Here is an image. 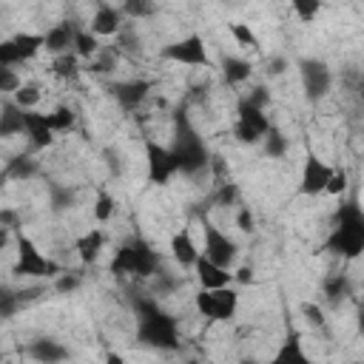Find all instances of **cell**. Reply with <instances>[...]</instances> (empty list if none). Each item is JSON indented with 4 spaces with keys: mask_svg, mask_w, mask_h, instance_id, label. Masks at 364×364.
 <instances>
[{
    "mask_svg": "<svg viewBox=\"0 0 364 364\" xmlns=\"http://www.w3.org/2000/svg\"><path fill=\"white\" fill-rule=\"evenodd\" d=\"M136 338L154 350H176L179 347V327L171 313H165L156 301L139 299L136 301Z\"/></svg>",
    "mask_w": 364,
    "mask_h": 364,
    "instance_id": "cell-1",
    "label": "cell"
},
{
    "mask_svg": "<svg viewBox=\"0 0 364 364\" xmlns=\"http://www.w3.org/2000/svg\"><path fill=\"white\" fill-rule=\"evenodd\" d=\"M327 250L344 259H355L364 253V210L358 208V202H347L338 208L333 230L327 236Z\"/></svg>",
    "mask_w": 364,
    "mask_h": 364,
    "instance_id": "cell-2",
    "label": "cell"
},
{
    "mask_svg": "<svg viewBox=\"0 0 364 364\" xmlns=\"http://www.w3.org/2000/svg\"><path fill=\"white\" fill-rule=\"evenodd\" d=\"M156 267H159L156 250L139 236L119 245V250L111 259V273H117V276H154Z\"/></svg>",
    "mask_w": 364,
    "mask_h": 364,
    "instance_id": "cell-3",
    "label": "cell"
},
{
    "mask_svg": "<svg viewBox=\"0 0 364 364\" xmlns=\"http://www.w3.org/2000/svg\"><path fill=\"white\" fill-rule=\"evenodd\" d=\"M173 156L179 162V171L182 173H196L208 165V148L205 142L199 139V134L179 117V131H176V139H173Z\"/></svg>",
    "mask_w": 364,
    "mask_h": 364,
    "instance_id": "cell-4",
    "label": "cell"
},
{
    "mask_svg": "<svg viewBox=\"0 0 364 364\" xmlns=\"http://www.w3.org/2000/svg\"><path fill=\"white\" fill-rule=\"evenodd\" d=\"M14 273L17 276H28V279H51L60 273V264L48 256H43L37 250V245L17 233V262H14Z\"/></svg>",
    "mask_w": 364,
    "mask_h": 364,
    "instance_id": "cell-5",
    "label": "cell"
},
{
    "mask_svg": "<svg viewBox=\"0 0 364 364\" xmlns=\"http://www.w3.org/2000/svg\"><path fill=\"white\" fill-rule=\"evenodd\" d=\"M236 307H239V293L230 287H222V290H202L199 287V293H196V310L210 321L233 318Z\"/></svg>",
    "mask_w": 364,
    "mask_h": 364,
    "instance_id": "cell-6",
    "label": "cell"
},
{
    "mask_svg": "<svg viewBox=\"0 0 364 364\" xmlns=\"http://www.w3.org/2000/svg\"><path fill=\"white\" fill-rule=\"evenodd\" d=\"M233 134H236L239 142L256 145V142H262L270 134V119H267V114L262 108H256L247 100H242L239 117H236V125H233Z\"/></svg>",
    "mask_w": 364,
    "mask_h": 364,
    "instance_id": "cell-7",
    "label": "cell"
},
{
    "mask_svg": "<svg viewBox=\"0 0 364 364\" xmlns=\"http://www.w3.org/2000/svg\"><path fill=\"white\" fill-rule=\"evenodd\" d=\"M162 60H171V63H179V65H210V57H208V46L199 34H188L171 46L162 48Z\"/></svg>",
    "mask_w": 364,
    "mask_h": 364,
    "instance_id": "cell-8",
    "label": "cell"
},
{
    "mask_svg": "<svg viewBox=\"0 0 364 364\" xmlns=\"http://www.w3.org/2000/svg\"><path fill=\"white\" fill-rule=\"evenodd\" d=\"M40 48H46V34H17L6 43H0V68H11L28 57H34Z\"/></svg>",
    "mask_w": 364,
    "mask_h": 364,
    "instance_id": "cell-9",
    "label": "cell"
},
{
    "mask_svg": "<svg viewBox=\"0 0 364 364\" xmlns=\"http://www.w3.org/2000/svg\"><path fill=\"white\" fill-rule=\"evenodd\" d=\"M145 159H148V179L154 185H165L173 173H179V162H176L173 151L154 139L145 142Z\"/></svg>",
    "mask_w": 364,
    "mask_h": 364,
    "instance_id": "cell-10",
    "label": "cell"
},
{
    "mask_svg": "<svg viewBox=\"0 0 364 364\" xmlns=\"http://www.w3.org/2000/svg\"><path fill=\"white\" fill-rule=\"evenodd\" d=\"M202 256L210 259L213 264L230 270V264L236 262V242L228 233H222L216 225L205 222V250H202Z\"/></svg>",
    "mask_w": 364,
    "mask_h": 364,
    "instance_id": "cell-11",
    "label": "cell"
},
{
    "mask_svg": "<svg viewBox=\"0 0 364 364\" xmlns=\"http://www.w3.org/2000/svg\"><path fill=\"white\" fill-rule=\"evenodd\" d=\"M330 176H333V168L324 159H318L316 154H307L304 156V168H301V193H307V196L327 193Z\"/></svg>",
    "mask_w": 364,
    "mask_h": 364,
    "instance_id": "cell-12",
    "label": "cell"
},
{
    "mask_svg": "<svg viewBox=\"0 0 364 364\" xmlns=\"http://www.w3.org/2000/svg\"><path fill=\"white\" fill-rule=\"evenodd\" d=\"M299 74H301V85H304V94L310 100H318L330 91V68L321 63V60H301L299 63Z\"/></svg>",
    "mask_w": 364,
    "mask_h": 364,
    "instance_id": "cell-13",
    "label": "cell"
},
{
    "mask_svg": "<svg viewBox=\"0 0 364 364\" xmlns=\"http://www.w3.org/2000/svg\"><path fill=\"white\" fill-rule=\"evenodd\" d=\"M199 256H202V250L196 247V242H193V236H191L188 228H182V230H176L171 236V259L179 267H196Z\"/></svg>",
    "mask_w": 364,
    "mask_h": 364,
    "instance_id": "cell-14",
    "label": "cell"
},
{
    "mask_svg": "<svg viewBox=\"0 0 364 364\" xmlns=\"http://www.w3.org/2000/svg\"><path fill=\"white\" fill-rule=\"evenodd\" d=\"M193 270H196V279H199V287L202 290H222V287H228L233 282V273L228 267H219V264H213L205 256H199V262H196Z\"/></svg>",
    "mask_w": 364,
    "mask_h": 364,
    "instance_id": "cell-15",
    "label": "cell"
},
{
    "mask_svg": "<svg viewBox=\"0 0 364 364\" xmlns=\"http://www.w3.org/2000/svg\"><path fill=\"white\" fill-rule=\"evenodd\" d=\"M119 26H122V9L108 6V3H100L97 11H94V17H91V34L111 37V34L119 31Z\"/></svg>",
    "mask_w": 364,
    "mask_h": 364,
    "instance_id": "cell-16",
    "label": "cell"
},
{
    "mask_svg": "<svg viewBox=\"0 0 364 364\" xmlns=\"http://www.w3.org/2000/svg\"><path fill=\"white\" fill-rule=\"evenodd\" d=\"M114 100L125 108V111H134L151 91V82L148 80H128V82H114Z\"/></svg>",
    "mask_w": 364,
    "mask_h": 364,
    "instance_id": "cell-17",
    "label": "cell"
},
{
    "mask_svg": "<svg viewBox=\"0 0 364 364\" xmlns=\"http://www.w3.org/2000/svg\"><path fill=\"white\" fill-rule=\"evenodd\" d=\"M26 136H28L31 148H48L54 142V131L48 125V117L37 114V111H26Z\"/></svg>",
    "mask_w": 364,
    "mask_h": 364,
    "instance_id": "cell-18",
    "label": "cell"
},
{
    "mask_svg": "<svg viewBox=\"0 0 364 364\" xmlns=\"http://www.w3.org/2000/svg\"><path fill=\"white\" fill-rule=\"evenodd\" d=\"M267 364H313V361H310V355L304 353L301 338H299V336H287V338L279 344V350L273 353V358H270Z\"/></svg>",
    "mask_w": 364,
    "mask_h": 364,
    "instance_id": "cell-19",
    "label": "cell"
},
{
    "mask_svg": "<svg viewBox=\"0 0 364 364\" xmlns=\"http://www.w3.org/2000/svg\"><path fill=\"white\" fill-rule=\"evenodd\" d=\"M74 37H77V28L71 23H57V26H51L46 31V48L51 54H60L63 57V51L74 48Z\"/></svg>",
    "mask_w": 364,
    "mask_h": 364,
    "instance_id": "cell-20",
    "label": "cell"
},
{
    "mask_svg": "<svg viewBox=\"0 0 364 364\" xmlns=\"http://www.w3.org/2000/svg\"><path fill=\"white\" fill-rule=\"evenodd\" d=\"M28 353H31L37 361H43V364H60V361L68 355V350H65L60 341H51V338L34 341V344L28 347Z\"/></svg>",
    "mask_w": 364,
    "mask_h": 364,
    "instance_id": "cell-21",
    "label": "cell"
},
{
    "mask_svg": "<svg viewBox=\"0 0 364 364\" xmlns=\"http://www.w3.org/2000/svg\"><path fill=\"white\" fill-rule=\"evenodd\" d=\"M26 131V111L17 108L14 102H3V114H0V134L11 136V134H23Z\"/></svg>",
    "mask_w": 364,
    "mask_h": 364,
    "instance_id": "cell-22",
    "label": "cell"
},
{
    "mask_svg": "<svg viewBox=\"0 0 364 364\" xmlns=\"http://www.w3.org/2000/svg\"><path fill=\"white\" fill-rule=\"evenodd\" d=\"M102 245H105V236H102V230H88V233H82L80 239H77V253H80V259L82 262H94L100 253H102Z\"/></svg>",
    "mask_w": 364,
    "mask_h": 364,
    "instance_id": "cell-23",
    "label": "cell"
},
{
    "mask_svg": "<svg viewBox=\"0 0 364 364\" xmlns=\"http://www.w3.org/2000/svg\"><path fill=\"white\" fill-rule=\"evenodd\" d=\"M250 71H253L250 63L242 60V57H225V60H222V74H225V80L233 82V85H236V82H245V80L250 77Z\"/></svg>",
    "mask_w": 364,
    "mask_h": 364,
    "instance_id": "cell-24",
    "label": "cell"
},
{
    "mask_svg": "<svg viewBox=\"0 0 364 364\" xmlns=\"http://www.w3.org/2000/svg\"><path fill=\"white\" fill-rule=\"evenodd\" d=\"M46 117H48V125H51L54 134H60V131H71V128H74V111L65 108V105L54 108V111L46 114Z\"/></svg>",
    "mask_w": 364,
    "mask_h": 364,
    "instance_id": "cell-25",
    "label": "cell"
},
{
    "mask_svg": "<svg viewBox=\"0 0 364 364\" xmlns=\"http://www.w3.org/2000/svg\"><path fill=\"white\" fill-rule=\"evenodd\" d=\"M97 48H100V46H97V34L77 28V37H74V54H77V57H94Z\"/></svg>",
    "mask_w": 364,
    "mask_h": 364,
    "instance_id": "cell-26",
    "label": "cell"
},
{
    "mask_svg": "<svg viewBox=\"0 0 364 364\" xmlns=\"http://www.w3.org/2000/svg\"><path fill=\"white\" fill-rule=\"evenodd\" d=\"M230 34H233V40H236L239 46H245V48H256V46H259V37H256V31H253L247 23H230Z\"/></svg>",
    "mask_w": 364,
    "mask_h": 364,
    "instance_id": "cell-27",
    "label": "cell"
},
{
    "mask_svg": "<svg viewBox=\"0 0 364 364\" xmlns=\"http://www.w3.org/2000/svg\"><path fill=\"white\" fill-rule=\"evenodd\" d=\"M114 196L108 193V191H100L97 193V202H94V219L97 222H108L111 216H114Z\"/></svg>",
    "mask_w": 364,
    "mask_h": 364,
    "instance_id": "cell-28",
    "label": "cell"
},
{
    "mask_svg": "<svg viewBox=\"0 0 364 364\" xmlns=\"http://www.w3.org/2000/svg\"><path fill=\"white\" fill-rule=\"evenodd\" d=\"M37 102H40V91L34 85H20V91L14 94V105L23 111H34Z\"/></svg>",
    "mask_w": 364,
    "mask_h": 364,
    "instance_id": "cell-29",
    "label": "cell"
},
{
    "mask_svg": "<svg viewBox=\"0 0 364 364\" xmlns=\"http://www.w3.org/2000/svg\"><path fill=\"white\" fill-rule=\"evenodd\" d=\"M34 171H37V165H34L28 156H17V159H11V165L6 168L9 176H20V179H28Z\"/></svg>",
    "mask_w": 364,
    "mask_h": 364,
    "instance_id": "cell-30",
    "label": "cell"
},
{
    "mask_svg": "<svg viewBox=\"0 0 364 364\" xmlns=\"http://www.w3.org/2000/svg\"><path fill=\"white\" fill-rule=\"evenodd\" d=\"M264 151H267L270 156H282V154L287 151V139H284L276 128H270V134L264 136Z\"/></svg>",
    "mask_w": 364,
    "mask_h": 364,
    "instance_id": "cell-31",
    "label": "cell"
},
{
    "mask_svg": "<svg viewBox=\"0 0 364 364\" xmlns=\"http://www.w3.org/2000/svg\"><path fill=\"white\" fill-rule=\"evenodd\" d=\"M347 293V279L338 273V276H330V279H324V296H330L333 301L336 299H341Z\"/></svg>",
    "mask_w": 364,
    "mask_h": 364,
    "instance_id": "cell-32",
    "label": "cell"
},
{
    "mask_svg": "<svg viewBox=\"0 0 364 364\" xmlns=\"http://www.w3.org/2000/svg\"><path fill=\"white\" fill-rule=\"evenodd\" d=\"M293 9H296V14H299L304 23H310V20L321 11V3H318V0H296Z\"/></svg>",
    "mask_w": 364,
    "mask_h": 364,
    "instance_id": "cell-33",
    "label": "cell"
},
{
    "mask_svg": "<svg viewBox=\"0 0 364 364\" xmlns=\"http://www.w3.org/2000/svg\"><path fill=\"white\" fill-rule=\"evenodd\" d=\"M344 191H347V171H344V168H333V176H330L327 193H330V196H341Z\"/></svg>",
    "mask_w": 364,
    "mask_h": 364,
    "instance_id": "cell-34",
    "label": "cell"
},
{
    "mask_svg": "<svg viewBox=\"0 0 364 364\" xmlns=\"http://www.w3.org/2000/svg\"><path fill=\"white\" fill-rule=\"evenodd\" d=\"M54 71L60 74V77H74L77 74V54H63V57H57L54 60Z\"/></svg>",
    "mask_w": 364,
    "mask_h": 364,
    "instance_id": "cell-35",
    "label": "cell"
},
{
    "mask_svg": "<svg viewBox=\"0 0 364 364\" xmlns=\"http://www.w3.org/2000/svg\"><path fill=\"white\" fill-rule=\"evenodd\" d=\"M20 85H23V82L17 80L14 68H0V91H6V94H17Z\"/></svg>",
    "mask_w": 364,
    "mask_h": 364,
    "instance_id": "cell-36",
    "label": "cell"
},
{
    "mask_svg": "<svg viewBox=\"0 0 364 364\" xmlns=\"http://www.w3.org/2000/svg\"><path fill=\"white\" fill-rule=\"evenodd\" d=\"M122 14H128V17H148V14H154V6L151 3H142V0H128L125 6H122Z\"/></svg>",
    "mask_w": 364,
    "mask_h": 364,
    "instance_id": "cell-37",
    "label": "cell"
},
{
    "mask_svg": "<svg viewBox=\"0 0 364 364\" xmlns=\"http://www.w3.org/2000/svg\"><path fill=\"white\" fill-rule=\"evenodd\" d=\"M236 222H239V230H245V233H250V230H253V213H250L247 208H242V210H239Z\"/></svg>",
    "mask_w": 364,
    "mask_h": 364,
    "instance_id": "cell-38",
    "label": "cell"
},
{
    "mask_svg": "<svg viewBox=\"0 0 364 364\" xmlns=\"http://www.w3.org/2000/svg\"><path fill=\"white\" fill-rule=\"evenodd\" d=\"M301 310H304V316H310V318H307L310 324H321V321H324V316H321V310H318L316 304H304Z\"/></svg>",
    "mask_w": 364,
    "mask_h": 364,
    "instance_id": "cell-39",
    "label": "cell"
},
{
    "mask_svg": "<svg viewBox=\"0 0 364 364\" xmlns=\"http://www.w3.org/2000/svg\"><path fill=\"white\" fill-rule=\"evenodd\" d=\"M233 279H239V282H253V267H239L236 273H233Z\"/></svg>",
    "mask_w": 364,
    "mask_h": 364,
    "instance_id": "cell-40",
    "label": "cell"
},
{
    "mask_svg": "<svg viewBox=\"0 0 364 364\" xmlns=\"http://www.w3.org/2000/svg\"><path fill=\"white\" fill-rule=\"evenodd\" d=\"M77 287V276H63L57 282V290H74Z\"/></svg>",
    "mask_w": 364,
    "mask_h": 364,
    "instance_id": "cell-41",
    "label": "cell"
},
{
    "mask_svg": "<svg viewBox=\"0 0 364 364\" xmlns=\"http://www.w3.org/2000/svg\"><path fill=\"white\" fill-rule=\"evenodd\" d=\"M270 71H273V74H282V71H284V60H282V57H276V60L270 63Z\"/></svg>",
    "mask_w": 364,
    "mask_h": 364,
    "instance_id": "cell-42",
    "label": "cell"
},
{
    "mask_svg": "<svg viewBox=\"0 0 364 364\" xmlns=\"http://www.w3.org/2000/svg\"><path fill=\"white\" fill-rule=\"evenodd\" d=\"M105 364H122V358H119L117 353H108V355H105Z\"/></svg>",
    "mask_w": 364,
    "mask_h": 364,
    "instance_id": "cell-43",
    "label": "cell"
},
{
    "mask_svg": "<svg viewBox=\"0 0 364 364\" xmlns=\"http://www.w3.org/2000/svg\"><path fill=\"white\" fill-rule=\"evenodd\" d=\"M358 333H361V338H364V310H361V316H358Z\"/></svg>",
    "mask_w": 364,
    "mask_h": 364,
    "instance_id": "cell-44",
    "label": "cell"
},
{
    "mask_svg": "<svg viewBox=\"0 0 364 364\" xmlns=\"http://www.w3.org/2000/svg\"><path fill=\"white\" fill-rule=\"evenodd\" d=\"M358 97H361V102H364V82L358 85Z\"/></svg>",
    "mask_w": 364,
    "mask_h": 364,
    "instance_id": "cell-45",
    "label": "cell"
},
{
    "mask_svg": "<svg viewBox=\"0 0 364 364\" xmlns=\"http://www.w3.org/2000/svg\"><path fill=\"white\" fill-rule=\"evenodd\" d=\"M361 310H364V284H361Z\"/></svg>",
    "mask_w": 364,
    "mask_h": 364,
    "instance_id": "cell-46",
    "label": "cell"
},
{
    "mask_svg": "<svg viewBox=\"0 0 364 364\" xmlns=\"http://www.w3.org/2000/svg\"><path fill=\"white\" fill-rule=\"evenodd\" d=\"M242 364H253V361H242Z\"/></svg>",
    "mask_w": 364,
    "mask_h": 364,
    "instance_id": "cell-47",
    "label": "cell"
}]
</instances>
